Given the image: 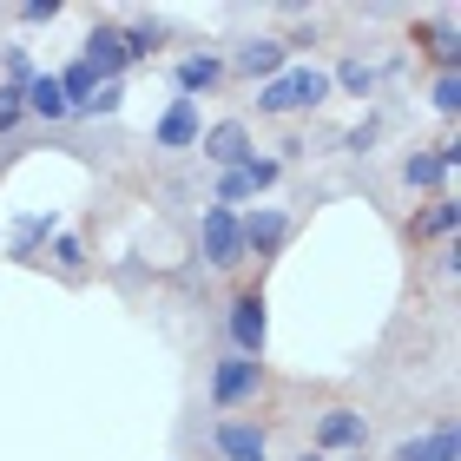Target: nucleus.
I'll return each mask as SVG.
<instances>
[{"label": "nucleus", "instance_id": "obj_26", "mask_svg": "<svg viewBox=\"0 0 461 461\" xmlns=\"http://www.w3.org/2000/svg\"><path fill=\"white\" fill-rule=\"evenodd\" d=\"M20 20H27V27H47V20H59V0H27Z\"/></svg>", "mask_w": 461, "mask_h": 461}, {"label": "nucleus", "instance_id": "obj_23", "mask_svg": "<svg viewBox=\"0 0 461 461\" xmlns=\"http://www.w3.org/2000/svg\"><path fill=\"white\" fill-rule=\"evenodd\" d=\"M20 119H27V99H20V86H0V132H14Z\"/></svg>", "mask_w": 461, "mask_h": 461}, {"label": "nucleus", "instance_id": "obj_10", "mask_svg": "<svg viewBox=\"0 0 461 461\" xmlns=\"http://www.w3.org/2000/svg\"><path fill=\"white\" fill-rule=\"evenodd\" d=\"M212 442H218V455H224V461H264V455H270L258 422H218Z\"/></svg>", "mask_w": 461, "mask_h": 461}, {"label": "nucleus", "instance_id": "obj_27", "mask_svg": "<svg viewBox=\"0 0 461 461\" xmlns=\"http://www.w3.org/2000/svg\"><path fill=\"white\" fill-rule=\"evenodd\" d=\"M53 258L67 270H79V264H86V250H79V238H53Z\"/></svg>", "mask_w": 461, "mask_h": 461}, {"label": "nucleus", "instance_id": "obj_5", "mask_svg": "<svg viewBox=\"0 0 461 461\" xmlns=\"http://www.w3.org/2000/svg\"><path fill=\"white\" fill-rule=\"evenodd\" d=\"M204 132V119H198V99H172V106L158 113V145L165 152H192Z\"/></svg>", "mask_w": 461, "mask_h": 461}, {"label": "nucleus", "instance_id": "obj_22", "mask_svg": "<svg viewBox=\"0 0 461 461\" xmlns=\"http://www.w3.org/2000/svg\"><path fill=\"white\" fill-rule=\"evenodd\" d=\"M119 99H125L119 86H99V93H93V99H86V106H79L73 119H113V113H119Z\"/></svg>", "mask_w": 461, "mask_h": 461}, {"label": "nucleus", "instance_id": "obj_29", "mask_svg": "<svg viewBox=\"0 0 461 461\" xmlns=\"http://www.w3.org/2000/svg\"><path fill=\"white\" fill-rule=\"evenodd\" d=\"M303 461H323V455H303Z\"/></svg>", "mask_w": 461, "mask_h": 461}, {"label": "nucleus", "instance_id": "obj_4", "mask_svg": "<svg viewBox=\"0 0 461 461\" xmlns=\"http://www.w3.org/2000/svg\"><path fill=\"white\" fill-rule=\"evenodd\" d=\"M270 185H277V158H258V152H250L244 165H230V172L218 178V204L230 212V204L258 198V192H270Z\"/></svg>", "mask_w": 461, "mask_h": 461}, {"label": "nucleus", "instance_id": "obj_6", "mask_svg": "<svg viewBox=\"0 0 461 461\" xmlns=\"http://www.w3.org/2000/svg\"><path fill=\"white\" fill-rule=\"evenodd\" d=\"M230 343H238V356H264V297L258 290H244L230 303Z\"/></svg>", "mask_w": 461, "mask_h": 461}, {"label": "nucleus", "instance_id": "obj_20", "mask_svg": "<svg viewBox=\"0 0 461 461\" xmlns=\"http://www.w3.org/2000/svg\"><path fill=\"white\" fill-rule=\"evenodd\" d=\"M119 40H125V59H152L158 40H165V27L152 20V27H132V33H119Z\"/></svg>", "mask_w": 461, "mask_h": 461}, {"label": "nucleus", "instance_id": "obj_7", "mask_svg": "<svg viewBox=\"0 0 461 461\" xmlns=\"http://www.w3.org/2000/svg\"><path fill=\"white\" fill-rule=\"evenodd\" d=\"M86 67L99 73V86H119V73H125V40H119V27H93L86 33Z\"/></svg>", "mask_w": 461, "mask_h": 461}, {"label": "nucleus", "instance_id": "obj_2", "mask_svg": "<svg viewBox=\"0 0 461 461\" xmlns=\"http://www.w3.org/2000/svg\"><path fill=\"white\" fill-rule=\"evenodd\" d=\"M258 383H264V363H258V356H224V363L212 369V402H218V409H238V402L258 395Z\"/></svg>", "mask_w": 461, "mask_h": 461}, {"label": "nucleus", "instance_id": "obj_13", "mask_svg": "<svg viewBox=\"0 0 461 461\" xmlns=\"http://www.w3.org/2000/svg\"><path fill=\"white\" fill-rule=\"evenodd\" d=\"M20 99H27V113H40V119H73L67 93H59V73H33L27 86H20Z\"/></svg>", "mask_w": 461, "mask_h": 461}, {"label": "nucleus", "instance_id": "obj_19", "mask_svg": "<svg viewBox=\"0 0 461 461\" xmlns=\"http://www.w3.org/2000/svg\"><path fill=\"white\" fill-rule=\"evenodd\" d=\"M455 224H461V204H455V198H435V212L415 218V230H422V238H448Z\"/></svg>", "mask_w": 461, "mask_h": 461}, {"label": "nucleus", "instance_id": "obj_21", "mask_svg": "<svg viewBox=\"0 0 461 461\" xmlns=\"http://www.w3.org/2000/svg\"><path fill=\"white\" fill-rule=\"evenodd\" d=\"M429 53H435V67H442V73H455V59H461V40H455V27H448V20L429 33Z\"/></svg>", "mask_w": 461, "mask_h": 461}, {"label": "nucleus", "instance_id": "obj_11", "mask_svg": "<svg viewBox=\"0 0 461 461\" xmlns=\"http://www.w3.org/2000/svg\"><path fill=\"white\" fill-rule=\"evenodd\" d=\"M284 59H290L284 40H244V47H238V73H250V79H277Z\"/></svg>", "mask_w": 461, "mask_h": 461}, {"label": "nucleus", "instance_id": "obj_15", "mask_svg": "<svg viewBox=\"0 0 461 461\" xmlns=\"http://www.w3.org/2000/svg\"><path fill=\"white\" fill-rule=\"evenodd\" d=\"M224 79V59L212 53H192V59H178V99H198V93H212Z\"/></svg>", "mask_w": 461, "mask_h": 461}, {"label": "nucleus", "instance_id": "obj_18", "mask_svg": "<svg viewBox=\"0 0 461 461\" xmlns=\"http://www.w3.org/2000/svg\"><path fill=\"white\" fill-rule=\"evenodd\" d=\"M402 178L415 185V192H429V185L448 178V165H442V152H415V158H402Z\"/></svg>", "mask_w": 461, "mask_h": 461}, {"label": "nucleus", "instance_id": "obj_8", "mask_svg": "<svg viewBox=\"0 0 461 461\" xmlns=\"http://www.w3.org/2000/svg\"><path fill=\"white\" fill-rule=\"evenodd\" d=\"M198 145H204V158H212L218 172H230V165L250 158V139H244L238 119H224V125H212V132H198Z\"/></svg>", "mask_w": 461, "mask_h": 461}, {"label": "nucleus", "instance_id": "obj_24", "mask_svg": "<svg viewBox=\"0 0 461 461\" xmlns=\"http://www.w3.org/2000/svg\"><path fill=\"white\" fill-rule=\"evenodd\" d=\"M337 79H343V86H349V93H356V99H363V93H369V86H375V73H369V67H363V59H343V67H337Z\"/></svg>", "mask_w": 461, "mask_h": 461}, {"label": "nucleus", "instance_id": "obj_1", "mask_svg": "<svg viewBox=\"0 0 461 461\" xmlns=\"http://www.w3.org/2000/svg\"><path fill=\"white\" fill-rule=\"evenodd\" d=\"M330 99V73L317 67H284L277 79H264L258 86V113H310Z\"/></svg>", "mask_w": 461, "mask_h": 461}, {"label": "nucleus", "instance_id": "obj_14", "mask_svg": "<svg viewBox=\"0 0 461 461\" xmlns=\"http://www.w3.org/2000/svg\"><path fill=\"white\" fill-rule=\"evenodd\" d=\"M395 461H455V422H435L429 435H409Z\"/></svg>", "mask_w": 461, "mask_h": 461}, {"label": "nucleus", "instance_id": "obj_9", "mask_svg": "<svg viewBox=\"0 0 461 461\" xmlns=\"http://www.w3.org/2000/svg\"><path fill=\"white\" fill-rule=\"evenodd\" d=\"M244 250H258V258H270V250H284V238H290V218L284 212H270V204H264V212H250L244 224Z\"/></svg>", "mask_w": 461, "mask_h": 461}, {"label": "nucleus", "instance_id": "obj_28", "mask_svg": "<svg viewBox=\"0 0 461 461\" xmlns=\"http://www.w3.org/2000/svg\"><path fill=\"white\" fill-rule=\"evenodd\" d=\"M375 139H383V125H375V119H363V125H356V132H349V152H369Z\"/></svg>", "mask_w": 461, "mask_h": 461}, {"label": "nucleus", "instance_id": "obj_12", "mask_svg": "<svg viewBox=\"0 0 461 461\" xmlns=\"http://www.w3.org/2000/svg\"><path fill=\"white\" fill-rule=\"evenodd\" d=\"M363 435H369V422L356 409H330L323 422H317V442L323 448H356V455H363Z\"/></svg>", "mask_w": 461, "mask_h": 461}, {"label": "nucleus", "instance_id": "obj_25", "mask_svg": "<svg viewBox=\"0 0 461 461\" xmlns=\"http://www.w3.org/2000/svg\"><path fill=\"white\" fill-rule=\"evenodd\" d=\"M435 106H442V113H461V79H455V73L435 79Z\"/></svg>", "mask_w": 461, "mask_h": 461}, {"label": "nucleus", "instance_id": "obj_17", "mask_svg": "<svg viewBox=\"0 0 461 461\" xmlns=\"http://www.w3.org/2000/svg\"><path fill=\"white\" fill-rule=\"evenodd\" d=\"M59 93H67V106L79 113V106H86V99L99 93V73L86 67V59H73V67H67V73H59Z\"/></svg>", "mask_w": 461, "mask_h": 461}, {"label": "nucleus", "instance_id": "obj_3", "mask_svg": "<svg viewBox=\"0 0 461 461\" xmlns=\"http://www.w3.org/2000/svg\"><path fill=\"white\" fill-rule=\"evenodd\" d=\"M198 238H204V258H212L218 270L244 264V230H238V212H224V204H204V224H198Z\"/></svg>", "mask_w": 461, "mask_h": 461}, {"label": "nucleus", "instance_id": "obj_16", "mask_svg": "<svg viewBox=\"0 0 461 461\" xmlns=\"http://www.w3.org/2000/svg\"><path fill=\"white\" fill-rule=\"evenodd\" d=\"M53 230H59V218H53V212H27V218L14 224V258H33V250L53 238Z\"/></svg>", "mask_w": 461, "mask_h": 461}]
</instances>
